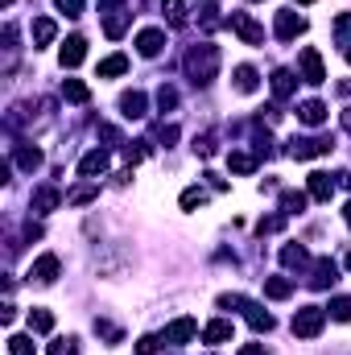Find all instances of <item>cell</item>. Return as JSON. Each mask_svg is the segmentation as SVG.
<instances>
[{"label":"cell","mask_w":351,"mask_h":355,"mask_svg":"<svg viewBox=\"0 0 351 355\" xmlns=\"http://www.w3.org/2000/svg\"><path fill=\"white\" fill-rule=\"evenodd\" d=\"M182 67H186V79H190L194 87H207V83H215V75H219V46H211V42H203V46H190Z\"/></svg>","instance_id":"1"},{"label":"cell","mask_w":351,"mask_h":355,"mask_svg":"<svg viewBox=\"0 0 351 355\" xmlns=\"http://www.w3.org/2000/svg\"><path fill=\"white\" fill-rule=\"evenodd\" d=\"M323 327H327V310H323V306H302V310L293 314V335H298V339H318Z\"/></svg>","instance_id":"2"},{"label":"cell","mask_w":351,"mask_h":355,"mask_svg":"<svg viewBox=\"0 0 351 355\" xmlns=\"http://www.w3.org/2000/svg\"><path fill=\"white\" fill-rule=\"evenodd\" d=\"M331 149H335V141H331V137H293V141H289V157H298V162L327 157Z\"/></svg>","instance_id":"3"},{"label":"cell","mask_w":351,"mask_h":355,"mask_svg":"<svg viewBox=\"0 0 351 355\" xmlns=\"http://www.w3.org/2000/svg\"><path fill=\"white\" fill-rule=\"evenodd\" d=\"M298 67H302V83H310V87L327 83V67H323V54H318L314 46H306V50L298 54Z\"/></svg>","instance_id":"4"},{"label":"cell","mask_w":351,"mask_h":355,"mask_svg":"<svg viewBox=\"0 0 351 355\" xmlns=\"http://www.w3.org/2000/svg\"><path fill=\"white\" fill-rule=\"evenodd\" d=\"M273 33H277V42H293L298 33H306V17L293 12V8H281L277 21H273Z\"/></svg>","instance_id":"5"},{"label":"cell","mask_w":351,"mask_h":355,"mask_svg":"<svg viewBox=\"0 0 351 355\" xmlns=\"http://www.w3.org/2000/svg\"><path fill=\"white\" fill-rule=\"evenodd\" d=\"M228 25L240 33V42H244V46H264V29L248 17V12H232V17H228Z\"/></svg>","instance_id":"6"},{"label":"cell","mask_w":351,"mask_h":355,"mask_svg":"<svg viewBox=\"0 0 351 355\" xmlns=\"http://www.w3.org/2000/svg\"><path fill=\"white\" fill-rule=\"evenodd\" d=\"M58 272H62V261H58L54 252H46V257H37V261H33L29 281H33V285H54V281H58Z\"/></svg>","instance_id":"7"},{"label":"cell","mask_w":351,"mask_h":355,"mask_svg":"<svg viewBox=\"0 0 351 355\" xmlns=\"http://www.w3.org/2000/svg\"><path fill=\"white\" fill-rule=\"evenodd\" d=\"M83 58H87V37H83V33H71V37L62 42V50H58V62H62L67 71H75Z\"/></svg>","instance_id":"8"},{"label":"cell","mask_w":351,"mask_h":355,"mask_svg":"<svg viewBox=\"0 0 351 355\" xmlns=\"http://www.w3.org/2000/svg\"><path fill=\"white\" fill-rule=\"evenodd\" d=\"M335 281H339V265H335L331 257H318V261L310 265V285H314V289H331Z\"/></svg>","instance_id":"9"},{"label":"cell","mask_w":351,"mask_h":355,"mask_svg":"<svg viewBox=\"0 0 351 355\" xmlns=\"http://www.w3.org/2000/svg\"><path fill=\"white\" fill-rule=\"evenodd\" d=\"M120 116H124V120H145V116H149L145 91H124V95H120Z\"/></svg>","instance_id":"10"},{"label":"cell","mask_w":351,"mask_h":355,"mask_svg":"<svg viewBox=\"0 0 351 355\" xmlns=\"http://www.w3.org/2000/svg\"><path fill=\"white\" fill-rule=\"evenodd\" d=\"M162 50H166V33L162 29H141L137 33V54L141 58H157Z\"/></svg>","instance_id":"11"},{"label":"cell","mask_w":351,"mask_h":355,"mask_svg":"<svg viewBox=\"0 0 351 355\" xmlns=\"http://www.w3.org/2000/svg\"><path fill=\"white\" fill-rule=\"evenodd\" d=\"M306 186H310V198H314V202H331V194H335L339 182L331 174H323V170H314V174L306 178Z\"/></svg>","instance_id":"12"},{"label":"cell","mask_w":351,"mask_h":355,"mask_svg":"<svg viewBox=\"0 0 351 355\" xmlns=\"http://www.w3.org/2000/svg\"><path fill=\"white\" fill-rule=\"evenodd\" d=\"M194 335H198V322L194 318H178V322L166 327V343H174V347H186Z\"/></svg>","instance_id":"13"},{"label":"cell","mask_w":351,"mask_h":355,"mask_svg":"<svg viewBox=\"0 0 351 355\" xmlns=\"http://www.w3.org/2000/svg\"><path fill=\"white\" fill-rule=\"evenodd\" d=\"M298 120H302L306 128H323V120H327V103H323V99H306V103H298Z\"/></svg>","instance_id":"14"},{"label":"cell","mask_w":351,"mask_h":355,"mask_svg":"<svg viewBox=\"0 0 351 355\" xmlns=\"http://www.w3.org/2000/svg\"><path fill=\"white\" fill-rule=\"evenodd\" d=\"M58 202H62V190H58V186H37V190H33V211H37V215L58 211Z\"/></svg>","instance_id":"15"},{"label":"cell","mask_w":351,"mask_h":355,"mask_svg":"<svg viewBox=\"0 0 351 355\" xmlns=\"http://www.w3.org/2000/svg\"><path fill=\"white\" fill-rule=\"evenodd\" d=\"M244 318H248V327H252L257 335H268V331H273V314L264 310L261 302H244Z\"/></svg>","instance_id":"16"},{"label":"cell","mask_w":351,"mask_h":355,"mask_svg":"<svg viewBox=\"0 0 351 355\" xmlns=\"http://www.w3.org/2000/svg\"><path fill=\"white\" fill-rule=\"evenodd\" d=\"M79 174L87 178V182H99V174H108V153L103 149H91L87 157L79 162Z\"/></svg>","instance_id":"17"},{"label":"cell","mask_w":351,"mask_h":355,"mask_svg":"<svg viewBox=\"0 0 351 355\" xmlns=\"http://www.w3.org/2000/svg\"><path fill=\"white\" fill-rule=\"evenodd\" d=\"M232 83L240 95H252V91L261 87V75H257V67H248V62H240L236 71H232Z\"/></svg>","instance_id":"18"},{"label":"cell","mask_w":351,"mask_h":355,"mask_svg":"<svg viewBox=\"0 0 351 355\" xmlns=\"http://www.w3.org/2000/svg\"><path fill=\"white\" fill-rule=\"evenodd\" d=\"M29 33H33V50H42V46H50V42H54V37H58V25H54V21H50V17H37V21H33V29H29Z\"/></svg>","instance_id":"19"},{"label":"cell","mask_w":351,"mask_h":355,"mask_svg":"<svg viewBox=\"0 0 351 355\" xmlns=\"http://www.w3.org/2000/svg\"><path fill=\"white\" fill-rule=\"evenodd\" d=\"M293 91H298V75L285 71V67H277V71H273V95H277V99H289Z\"/></svg>","instance_id":"20"},{"label":"cell","mask_w":351,"mask_h":355,"mask_svg":"<svg viewBox=\"0 0 351 355\" xmlns=\"http://www.w3.org/2000/svg\"><path fill=\"white\" fill-rule=\"evenodd\" d=\"M281 265L289 268V272H293V268L302 272V268L310 265V252H306L302 244H285V248H281Z\"/></svg>","instance_id":"21"},{"label":"cell","mask_w":351,"mask_h":355,"mask_svg":"<svg viewBox=\"0 0 351 355\" xmlns=\"http://www.w3.org/2000/svg\"><path fill=\"white\" fill-rule=\"evenodd\" d=\"M12 157H17V166H21L25 174H33V170H42V153H37L33 145H12Z\"/></svg>","instance_id":"22"},{"label":"cell","mask_w":351,"mask_h":355,"mask_svg":"<svg viewBox=\"0 0 351 355\" xmlns=\"http://www.w3.org/2000/svg\"><path fill=\"white\" fill-rule=\"evenodd\" d=\"M228 170H232V174H252V170H257V153L232 149V153H228Z\"/></svg>","instance_id":"23"},{"label":"cell","mask_w":351,"mask_h":355,"mask_svg":"<svg viewBox=\"0 0 351 355\" xmlns=\"http://www.w3.org/2000/svg\"><path fill=\"white\" fill-rule=\"evenodd\" d=\"M128 21H132V12H120V8H116V12H108V17H103V33L116 42V37H124Z\"/></svg>","instance_id":"24"},{"label":"cell","mask_w":351,"mask_h":355,"mask_svg":"<svg viewBox=\"0 0 351 355\" xmlns=\"http://www.w3.org/2000/svg\"><path fill=\"white\" fill-rule=\"evenodd\" d=\"M289 293H293V281H289V277H264V297L285 302Z\"/></svg>","instance_id":"25"},{"label":"cell","mask_w":351,"mask_h":355,"mask_svg":"<svg viewBox=\"0 0 351 355\" xmlns=\"http://www.w3.org/2000/svg\"><path fill=\"white\" fill-rule=\"evenodd\" d=\"M203 339H207L211 347H219V343H228V339H232V322H228V318H215V322H207V331H203Z\"/></svg>","instance_id":"26"},{"label":"cell","mask_w":351,"mask_h":355,"mask_svg":"<svg viewBox=\"0 0 351 355\" xmlns=\"http://www.w3.org/2000/svg\"><path fill=\"white\" fill-rule=\"evenodd\" d=\"M91 198H99V182H83V186L67 190V202H71V207H87Z\"/></svg>","instance_id":"27"},{"label":"cell","mask_w":351,"mask_h":355,"mask_svg":"<svg viewBox=\"0 0 351 355\" xmlns=\"http://www.w3.org/2000/svg\"><path fill=\"white\" fill-rule=\"evenodd\" d=\"M128 71V58L124 54H108L103 62H99V79H120Z\"/></svg>","instance_id":"28"},{"label":"cell","mask_w":351,"mask_h":355,"mask_svg":"<svg viewBox=\"0 0 351 355\" xmlns=\"http://www.w3.org/2000/svg\"><path fill=\"white\" fill-rule=\"evenodd\" d=\"M306 202H310V194H302V190H285V194H281V215H302Z\"/></svg>","instance_id":"29"},{"label":"cell","mask_w":351,"mask_h":355,"mask_svg":"<svg viewBox=\"0 0 351 355\" xmlns=\"http://www.w3.org/2000/svg\"><path fill=\"white\" fill-rule=\"evenodd\" d=\"M335 42H339V50H343V58L351 62V12H339V21H335Z\"/></svg>","instance_id":"30"},{"label":"cell","mask_w":351,"mask_h":355,"mask_svg":"<svg viewBox=\"0 0 351 355\" xmlns=\"http://www.w3.org/2000/svg\"><path fill=\"white\" fill-rule=\"evenodd\" d=\"M62 99H71V103H87L91 87L83 83V79H62Z\"/></svg>","instance_id":"31"},{"label":"cell","mask_w":351,"mask_h":355,"mask_svg":"<svg viewBox=\"0 0 351 355\" xmlns=\"http://www.w3.org/2000/svg\"><path fill=\"white\" fill-rule=\"evenodd\" d=\"M29 331L50 335V331H54V314H50V310H42V306H33V310H29Z\"/></svg>","instance_id":"32"},{"label":"cell","mask_w":351,"mask_h":355,"mask_svg":"<svg viewBox=\"0 0 351 355\" xmlns=\"http://www.w3.org/2000/svg\"><path fill=\"white\" fill-rule=\"evenodd\" d=\"M162 12H166V21H170L174 29H182V25H186V17H190L186 0H166V4H162Z\"/></svg>","instance_id":"33"},{"label":"cell","mask_w":351,"mask_h":355,"mask_svg":"<svg viewBox=\"0 0 351 355\" xmlns=\"http://www.w3.org/2000/svg\"><path fill=\"white\" fill-rule=\"evenodd\" d=\"M215 145H219V141H215V132H198V137L190 141V149H194L203 162H207V157H215Z\"/></svg>","instance_id":"34"},{"label":"cell","mask_w":351,"mask_h":355,"mask_svg":"<svg viewBox=\"0 0 351 355\" xmlns=\"http://www.w3.org/2000/svg\"><path fill=\"white\" fill-rule=\"evenodd\" d=\"M95 335H99V339H108L112 347H116V343H124V331H120L116 322H108V318H95Z\"/></svg>","instance_id":"35"},{"label":"cell","mask_w":351,"mask_h":355,"mask_svg":"<svg viewBox=\"0 0 351 355\" xmlns=\"http://www.w3.org/2000/svg\"><path fill=\"white\" fill-rule=\"evenodd\" d=\"M198 12H203V17H198V25H203L207 33H215V29L223 25V17H219V8H215V4H203Z\"/></svg>","instance_id":"36"},{"label":"cell","mask_w":351,"mask_h":355,"mask_svg":"<svg viewBox=\"0 0 351 355\" xmlns=\"http://www.w3.org/2000/svg\"><path fill=\"white\" fill-rule=\"evenodd\" d=\"M203 202H207V190H203V186L182 190V211H194V207H203Z\"/></svg>","instance_id":"37"},{"label":"cell","mask_w":351,"mask_h":355,"mask_svg":"<svg viewBox=\"0 0 351 355\" xmlns=\"http://www.w3.org/2000/svg\"><path fill=\"white\" fill-rule=\"evenodd\" d=\"M8 355H33V335H8Z\"/></svg>","instance_id":"38"},{"label":"cell","mask_w":351,"mask_h":355,"mask_svg":"<svg viewBox=\"0 0 351 355\" xmlns=\"http://www.w3.org/2000/svg\"><path fill=\"white\" fill-rule=\"evenodd\" d=\"M124 157H128L132 166L145 162V157H149V141H128V145H124Z\"/></svg>","instance_id":"39"},{"label":"cell","mask_w":351,"mask_h":355,"mask_svg":"<svg viewBox=\"0 0 351 355\" xmlns=\"http://www.w3.org/2000/svg\"><path fill=\"white\" fill-rule=\"evenodd\" d=\"M331 318L335 322H351V297H331Z\"/></svg>","instance_id":"40"},{"label":"cell","mask_w":351,"mask_h":355,"mask_svg":"<svg viewBox=\"0 0 351 355\" xmlns=\"http://www.w3.org/2000/svg\"><path fill=\"white\" fill-rule=\"evenodd\" d=\"M157 107H162V112H174V107H178V91L170 87V83H162V87H157Z\"/></svg>","instance_id":"41"},{"label":"cell","mask_w":351,"mask_h":355,"mask_svg":"<svg viewBox=\"0 0 351 355\" xmlns=\"http://www.w3.org/2000/svg\"><path fill=\"white\" fill-rule=\"evenodd\" d=\"M285 219H289V215H268V219H261V223H257V236H273V232H281Z\"/></svg>","instance_id":"42"},{"label":"cell","mask_w":351,"mask_h":355,"mask_svg":"<svg viewBox=\"0 0 351 355\" xmlns=\"http://www.w3.org/2000/svg\"><path fill=\"white\" fill-rule=\"evenodd\" d=\"M46 355H79V343H75V339H54V343L46 347Z\"/></svg>","instance_id":"43"},{"label":"cell","mask_w":351,"mask_h":355,"mask_svg":"<svg viewBox=\"0 0 351 355\" xmlns=\"http://www.w3.org/2000/svg\"><path fill=\"white\" fill-rule=\"evenodd\" d=\"M153 137H157V145H166V149H170V145L178 141V124H157V132H153Z\"/></svg>","instance_id":"44"},{"label":"cell","mask_w":351,"mask_h":355,"mask_svg":"<svg viewBox=\"0 0 351 355\" xmlns=\"http://www.w3.org/2000/svg\"><path fill=\"white\" fill-rule=\"evenodd\" d=\"M95 132H99V141H108V145H128V141L120 137V128H112V124H99Z\"/></svg>","instance_id":"45"},{"label":"cell","mask_w":351,"mask_h":355,"mask_svg":"<svg viewBox=\"0 0 351 355\" xmlns=\"http://www.w3.org/2000/svg\"><path fill=\"white\" fill-rule=\"evenodd\" d=\"M58 4V12H67V17H83V0H54Z\"/></svg>","instance_id":"46"},{"label":"cell","mask_w":351,"mask_h":355,"mask_svg":"<svg viewBox=\"0 0 351 355\" xmlns=\"http://www.w3.org/2000/svg\"><path fill=\"white\" fill-rule=\"evenodd\" d=\"M137 355H157V339H153V335L137 339Z\"/></svg>","instance_id":"47"},{"label":"cell","mask_w":351,"mask_h":355,"mask_svg":"<svg viewBox=\"0 0 351 355\" xmlns=\"http://www.w3.org/2000/svg\"><path fill=\"white\" fill-rule=\"evenodd\" d=\"M12 318H17V306H12V302H4V310H0V322H4V327H8V322H12Z\"/></svg>","instance_id":"48"},{"label":"cell","mask_w":351,"mask_h":355,"mask_svg":"<svg viewBox=\"0 0 351 355\" xmlns=\"http://www.w3.org/2000/svg\"><path fill=\"white\" fill-rule=\"evenodd\" d=\"M120 4H124V0H99V12H103V17H108V12H116V8H120Z\"/></svg>","instance_id":"49"},{"label":"cell","mask_w":351,"mask_h":355,"mask_svg":"<svg viewBox=\"0 0 351 355\" xmlns=\"http://www.w3.org/2000/svg\"><path fill=\"white\" fill-rule=\"evenodd\" d=\"M240 355H264V347H261V343H248V347H244Z\"/></svg>","instance_id":"50"},{"label":"cell","mask_w":351,"mask_h":355,"mask_svg":"<svg viewBox=\"0 0 351 355\" xmlns=\"http://www.w3.org/2000/svg\"><path fill=\"white\" fill-rule=\"evenodd\" d=\"M339 120H343V128L351 132V107H343V116H339Z\"/></svg>","instance_id":"51"},{"label":"cell","mask_w":351,"mask_h":355,"mask_svg":"<svg viewBox=\"0 0 351 355\" xmlns=\"http://www.w3.org/2000/svg\"><path fill=\"white\" fill-rule=\"evenodd\" d=\"M339 182H343V186L351 190V170H343V174H339Z\"/></svg>","instance_id":"52"},{"label":"cell","mask_w":351,"mask_h":355,"mask_svg":"<svg viewBox=\"0 0 351 355\" xmlns=\"http://www.w3.org/2000/svg\"><path fill=\"white\" fill-rule=\"evenodd\" d=\"M343 223H348V227H351V202H348V207H343Z\"/></svg>","instance_id":"53"},{"label":"cell","mask_w":351,"mask_h":355,"mask_svg":"<svg viewBox=\"0 0 351 355\" xmlns=\"http://www.w3.org/2000/svg\"><path fill=\"white\" fill-rule=\"evenodd\" d=\"M343 265H348V268H351V252H348V261H343Z\"/></svg>","instance_id":"54"},{"label":"cell","mask_w":351,"mask_h":355,"mask_svg":"<svg viewBox=\"0 0 351 355\" xmlns=\"http://www.w3.org/2000/svg\"><path fill=\"white\" fill-rule=\"evenodd\" d=\"M0 4H4V8H8V4H12V0H0Z\"/></svg>","instance_id":"55"},{"label":"cell","mask_w":351,"mask_h":355,"mask_svg":"<svg viewBox=\"0 0 351 355\" xmlns=\"http://www.w3.org/2000/svg\"><path fill=\"white\" fill-rule=\"evenodd\" d=\"M298 4H314V0H298Z\"/></svg>","instance_id":"56"}]
</instances>
